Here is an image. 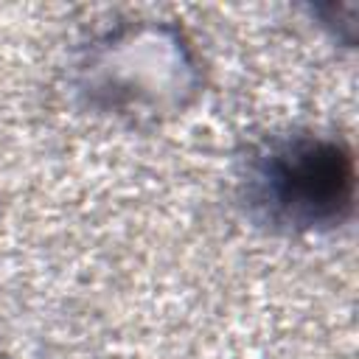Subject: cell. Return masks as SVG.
Segmentation results:
<instances>
[{
	"label": "cell",
	"mask_w": 359,
	"mask_h": 359,
	"mask_svg": "<svg viewBox=\"0 0 359 359\" xmlns=\"http://www.w3.org/2000/svg\"><path fill=\"white\" fill-rule=\"evenodd\" d=\"M278 182H283V199L294 205H325L342 196V185H348V174L339 165L334 151L309 149L283 163L278 171Z\"/></svg>",
	"instance_id": "1"
}]
</instances>
